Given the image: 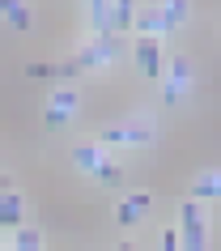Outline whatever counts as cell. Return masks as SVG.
<instances>
[{
	"label": "cell",
	"mask_w": 221,
	"mask_h": 251,
	"mask_svg": "<svg viewBox=\"0 0 221 251\" xmlns=\"http://www.w3.org/2000/svg\"><path fill=\"white\" fill-rule=\"evenodd\" d=\"M115 60H119V34H94L73 64L77 68H102V64H115Z\"/></svg>",
	"instance_id": "1"
},
{
	"label": "cell",
	"mask_w": 221,
	"mask_h": 251,
	"mask_svg": "<svg viewBox=\"0 0 221 251\" xmlns=\"http://www.w3.org/2000/svg\"><path fill=\"white\" fill-rule=\"evenodd\" d=\"M98 145H153V128L149 124H115V128H102Z\"/></svg>",
	"instance_id": "2"
},
{
	"label": "cell",
	"mask_w": 221,
	"mask_h": 251,
	"mask_svg": "<svg viewBox=\"0 0 221 251\" xmlns=\"http://www.w3.org/2000/svg\"><path fill=\"white\" fill-rule=\"evenodd\" d=\"M183 247L187 251H204V209L196 204V200H183Z\"/></svg>",
	"instance_id": "3"
},
{
	"label": "cell",
	"mask_w": 221,
	"mask_h": 251,
	"mask_svg": "<svg viewBox=\"0 0 221 251\" xmlns=\"http://www.w3.org/2000/svg\"><path fill=\"white\" fill-rule=\"evenodd\" d=\"M77 90H55L51 102H47V128H64L68 119L77 115Z\"/></svg>",
	"instance_id": "4"
},
{
	"label": "cell",
	"mask_w": 221,
	"mask_h": 251,
	"mask_svg": "<svg viewBox=\"0 0 221 251\" xmlns=\"http://www.w3.org/2000/svg\"><path fill=\"white\" fill-rule=\"evenodd\" d=\"M132 47H136V60H141L145 77H162V43H157L153 34H141Z\"/></svg>",
	"instance_id": "5"
},
{
	"label": "cell",
	"mask_w": 221,
	"mask_h": 251,
	"mask_svg": "<svg viewBox=\"0 0 221 251\" xmlns=\"http://www.w3.org/2000/svg\"><path fill=\"white\" fill-rule=\"evenodd\" d=\"M149 209H153V196H149V192H136V196H128V200L115 209V222H119V226H136Z\"/></svg>",
	"instance_id": "6"
},
{
	"label": "cell",
	"mask_w": 221,
	"mask_h": 251,
	"mask_svg": "<svg viewBox=\"0 0 221 251\" xmlns=\"http://www.w3.org/2000/svg\"><path fill=\"white\" fill-rule=\"evenodd\" d=\"M132 13H136V0H111L106 4V34H123L132 26Z\"/></svg>",
	"instance_id": "7"
},
{
	"label": "cell",
	"mask_w": 221,
	"mask_h": 251,
	"mask_svg": "<svg viewBox=\"0 0 221 251\" xmlns=\"http://www.w3.org/2000/svg\"><path fill=\"white\" fill-rule=\"evenodd\" d=\"M73 162H77L85 175H98L111 158L102 153V145H85V141H81V145H73Z\"/></svg>",
	"instance_id": "8"
},
{
	"label": "cell",
	"mask_w": 221,
	"mask_h": 251,
	"mask_svg": "<svg viewBox=\"0 0 221 251\" xmlns=\"http://www.w3.org/2000/svg\"><path fill=\"white\" fill-rule=\"evenodd\" d=\"M187 81H192V68H187V60H174V64H170V73H166V102H170V106L183 98Z\"/></svg>",
	"instance_id": "9"
},
{
	"label": "cell",
	"mask_w": 221,
	"mask_h": 251,
	"mask_svg": "<svg viewBox=\"0 0 221 251\" xmlns=\"http://www.w3.org/2000/svg\"><path fill=\"white\" fill-rule=\"evenodd\" d=\"M132 26H136V34H153V39H162L166 34V17H162V9H141V13H132Z\"/></svg>",
	"instance_id": "10"
},
{
	"label": "cell",
	"mask_w": 221,
	"mask_h": 251,
	"mask_svg": "<svg viewBox=\"0 0 221 251\" xmlns=\"http://www.w3.org/2000/svg\"><path fill=\"white\" fill-rule=\"evenodd\" d=\"M17 222H22V196L4 187L0 192V226H17Z\"/></svg>",
	"instance_id": "11"
},
{
	"label": "cell",
	"mask_w": 221,
	"mask_h": 251,
	"mask_svg": "<svg viewBox=\"0 0 221 251\" xmlns=\"http://www.w3.org/2000/svg\"><path fill=\"white\" fill-rule=\"evenodd\" d=\"M0 9H4V17H9V26H13V30H30L26 0H0Z\"/></svg>",
	"instance_id": "12"
},
{
	"label": "cell",
	"mask_w": 221,
	"mask_h": 251,
	"mask_svg": "<svg viewBox=\"0 0 221 251\" xmlns=\"http://www.w3.org/2000/svg\"><path fill=\"white\" fill-rule=\"evenodd\" d=\"M162 17H166V34L179 30L183 22H187V0H166V4H162Z\"/></svg>",
	"instance_id": "13"
},
{
	"label": "cell",
	"mask_w": 221,
	"mask_h": 251,
	"mask_svg": "<svg viewBox=\"0 0 221 251\" xmlns=\"http://www.w3.org/2000/svg\"><path fill=\"white\" fill-rule=\"evenodd\" d=\"M217 192H221V179H217L213 171L200 175V179H196V187H192V196H196V200H213Z\"/></svg>",
	"instance_id": "14"
},
{
	"label": "cell",
	"mask_w": 221,
	"mask_h": 251,
	"mask_svg": "<svg viewBox=\"0 0 221 251\" xmlns=\"http://www.w3.org/2000/svg\"><path fill=\"white\" fill-rule=\"evenodd\" d=\"M106 4H111V0H85L90 22H94V34H106Z\"/></svg>",
	"instance_id": "15"
},
{
	"label": "cell",
	"mask_w": 221,
	"mask_h": 251,
	"mask_svg": "<svg viewBox=\"0 0 221 251\" xmlns=\"http://www.w3.org/2000/svg\"><path fill=\"white\" fill-rule=\"evenodd\" d=\"M13 230H17V226H13ZM13 243L22 251H34V247H43V234H39V230H30V226H22V230L13 234Z\"/></svg>",
	"instance_id": "16"
},
{
	"label": "cell",
	"mask_w": 221,
	"mask_h": 251,
	"mask_svg": "<svg viewBox=\"0 0 221 251\" xmlns=\"http://www.w3.org/2000/svg\"><path fill=\"white\" fill-rule=\"evenodd\" d=\"M94 179H98L102 187H119V183H123V171H119L115 162H106V166H102L98 175H94Z\"/></svg>",
	"instance_id": "17"
},
{
	"label": "cell",
	"mask_w": 221,
	"mask_h": 251,
	"mask_svg": "<svg viewBox=\"0 0 221 251\" xmlns=\"http://www.w3.org/2000/svg\"><path fill=\"white\" fill-rule=\"evenodd\" d=\"M179 247V234H174V230H166V234H162V251H174Z\"/></svg>",
	"instance_id": "18"
},
{
	"label": "cell",
	"mask_w": 221,
	"mask_h": 251,
	"mask_svg": "<svg viewBox=\"0 0 221 251\" xmlns=\"http://www.w3.org/2000/svg\"><path fill=\"white\" fill-rule=\"evenodd\" d=\"M26 73H30V77H51V68H47V64H30Z\"/></svg>",
	"instance_id": "19"
},
{
	"label": "cell",
	"mask_w": 221,
	"mask_h": 251,
	"mask_svg": "<svg viewBox=\"0 0 221 251\" xmlns=\"http://www.w3.org/2000/svg\"><path fill=\"white\" fill-rule=\"evenodd\" d=\"M0 192H4V175H0Z\"/></svg>",
	"instance_id": "20"
}]
</instances>
